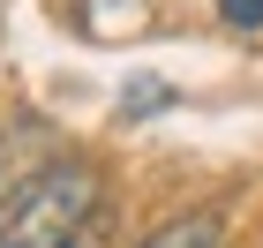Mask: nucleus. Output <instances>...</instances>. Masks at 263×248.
Instances as JSON below:
<instances>
[{
	"label": "nucleus",
	"mask_w": 263,
	"mask_h": 248,
	"mask_svg": "<svg viewBox=\"0 0 263 248\" xmlns=\"http://www.w3.org/2000/svg\"><path fill=\"white\" fill-rule=\"evenodd\" d=\"M90 218H105V173L90 158H53L0 203V248H68Z\"/></svg>",
	"instance_id": "1"
},
{
	"label": "nucleus",
	"mask_w": 263,
	"mask_h": 248,
	"mask_svg": "<svg viewBox=\"0 0 263 248\" xmlns=\"http://www.w3.org/2000/svg\"><path fill=\"white\" fill-rule=\"evenodd\" d=\"M98 233H105V218H90V226H83V233H76L68 248H98Z\"/></svg>",
	"instance_id": "4"
},
{
	"label": "nucleus",
	"mask_w": 263,
	"mask_h": 248,
	"mask_svg": "<svg viewBox=\"0 0 263 248\" xmlns=\"http://www.w3.org/2000/svg\"><path fill=\"white\" fill-rule=\"evenodd\" d=\"M218 15L233 30H263V0H218Z\"/></svg>",
	"instance_id": "3"
},
{
	"label": "nucleus",
	"mask_w": 263,
	"mask_h": 248,
	"mask_svg": "<svg viewBox=\"0 0 263 248\" xmlns=\"http://www.w3.org/2000/svg\"><path fill=\"white\" fill-rule=\"evenodd\" d=\"M136 248H226V226L218 211H181V218H158Z\"/></svg>",
	"instance_id": "2"
}]
</instances>
